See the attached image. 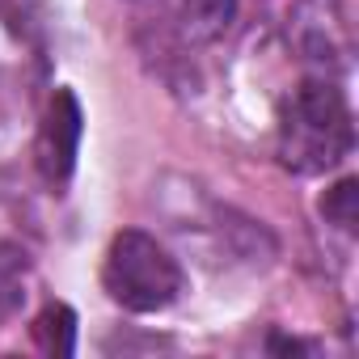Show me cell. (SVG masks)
<instances>
[{
  "mask_svg": "<svg viewBox=\"0 0 359 359\" xmlns=\"http://www.w3.org/2000/svg\"><path fill=\"white\" fill-rule=\"evenodd\" d=\"M355 148L351 106L338 85L304 81L279 118V156L292 173H325L342 165Z\"/></svg>",
  "mask_w": 359,
  "mask_h": 359,
  "instance_id": "6da1fadb",
  "label": "cell"
},
{
  "mask_svg": "<svg viewBox=\"0 0 359 359\" xmlns=\"http://www.w3.org/2000/svg\"><path fill=\"white\" fill-rule=\"evenodd\" d=\"M102 283H106L110 300L123 304L127 313H161L182 296L187 275L156 237H148L140 229H127L106 250Z\"/></svg>",
  "mask_w": 359,
  "mask_h": 359,
  "instance_id": "7a4b0ae2",
  "label": "cell"
},
{
  "mask_svg": "<svg viewBox=\"0 0 359 359\" xmlns=\"http://www.w3.org/2000/svg\"><path fill=\"white\" fill-rule=\"evenodd\" d=\"M81 131H85V114L72 89H55L43 118H39V135H34V165L51 187H64L72 169H76V152H81Z\"/></svg>",
  "mask_w": 359,
  "mask_h": 359,
  "instance_id": "3957f363",
  "label": "cell"
},
{
  "mask_svg": "<svg viewBox=\"0 0 359 359\" xmlns=\"http://www.w3.org/2000/svg\"><path fill=\"white\" fill-rule=\"evenodd\" d=\"M30 283V258L18 245H0V325H9L26 304Z\"/></svg>",
  "mask_w": 359,
  "mask_h": 359,
  "instance_id": "277c9868",
  "label": "cell"
},
{
  "mask_svg": "<svg viewBox=\"0 0 359 359\" xmlns=\"http://www.w3.org/2000/svg\"><path fill=\"white\" fill-rule=\"evenodd\" d=\"M237 18V0H182V22L191 39H220Z\"/></svg>",
  "mask_w": 359,
  "mask_h": 359,
  "instance_id": "5b68a950",
  "label": "cell"
},
{
  "mask_svg": "<svg viewBox=\"0 0 359 359\" xmlns=\"http://www.w3.org/2000/svg\"><path fill=\"white\" fill-rule=\"evenodd\" d=\"M34 342L47 355H72L76 351V313L68 304H47L34 321Z\"/></svg>",
  "mask_w": 359,
  "mask_h": 359,
  "instance_id": "8992f818",
  "label": "cell"
},
{
  "mask_svg": "<svg viewBox=\"0 0 359 359\" xmlns=\"http://www.w3.org/2000/svg\"><path fill=\"white\" fill-rule=\"evenodd\" d=\"M321 216H325L330 224H338L342 233H355V224H359V182H355V177H342L338 187L325 191Z\"/></svg>",
  "mask_w": 359,
  "mask_h": 359,
  "instance_id": "52a82bcc",
  "label": "cell"
}]
</instances>
